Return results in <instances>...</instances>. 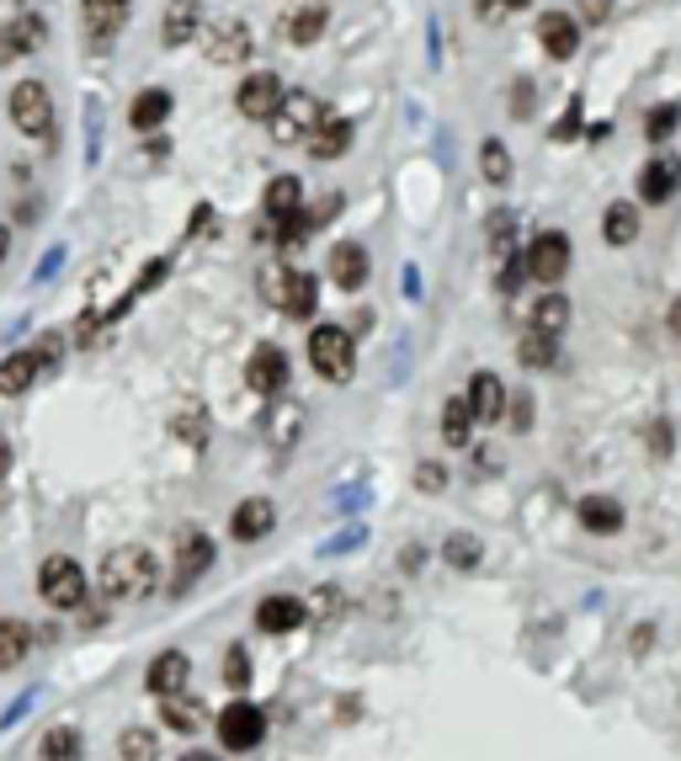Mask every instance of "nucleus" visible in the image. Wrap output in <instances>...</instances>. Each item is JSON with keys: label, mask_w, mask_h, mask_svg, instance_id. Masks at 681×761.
Segmentation results:
<instances>
[{"label": "nucleus", "mask_w": 681, "mask_h": 761, "mask_svg": "<svg viewBox=\"0 0 681 761\" xmlns=\"http://www.w3.org/2000/svg\"><path fill=\"white\" fill-rule=\"evenodd\" d=\"M96 586L113 597V602H145L149 591L160 586V559L139 544H123L113 548L107 559H102V570H96Z\"/></svg>", "instance_id": "nucleus-1"}, {"label": "nucleus", "mask_w": 681, "mask_h": 761, "mask_svg": "<svg viewBox=\"0 0 681 761\" xmlns=\"http://www.w3.org/2000/svg\"><path fill=\"white\" fill-rule=\"evenodd\" d=\"M309 367L330 378V384H347L357 373V346H352V331L341 325H315L309 331Z\"/></svg>", "instance_id": "nucleus-2"}, {"label": "nucleus", "mask_w": 681, "mask_h": 761, "mask_svg": "<svg viewBox=\"0 0 681 761\" xmlns=\"http://www.w3.org/2000/svg\"><path fill=\"white\" fill-rule=\"evenodd\" d=\"M38 591H43V602L60 612H75L86 602V570L70 559V554H49L43 559V570H38Z\"/></svg>", "instance_id": "nucleus-3"}, {"label": "nucleus", "mask_w": 681, "mask_h": 761, "mask_svg": "<svg viewBox=\"0 0 681 761\" xmlns=\"http://www.w3.org/2000/svg\"><path fill=\"white\" fill-rule=\"evenodd\" d=\"M11 122H17V133H28V139H49L54 133V96L43 81H22V86H11Z\"/></svg>", "instance_id": "nucleus-4"}, {"label": "nucleus", "mask_w": 681, "mask_h": 761, "mask_svg": "<svg viewBox=\"0 0 681 761\" xmlns=\"http://www.w3.org/2000/svg\"><path fill=\"white\" fill-rule=\"evenodd\" d=\"M267 122L283 144H304V139L326 122V107H320L309 92H283V101H277V112H272Z\"/></svg>", "instance_id": "nucleus-5"}, {"label": "nucleus", "mask_w": 681, "mask_h": 761, "mask_svg": "<svg viewBox=\"0 0 681 761\" xmlns=\"http://www.w3.org/2000/svg\"><path fill=\"white\" fill-rule=\"evenodd\" d=\"M267 740V714L256 708V703L235 698L224 714H219V746L224 751H256Z\"/></svg>", "instance_id": "nucleus-6"}, {"label": "nucleus", "mask_w": 681, "mask_h": 761, "mask_svg": "<svg viewBox=\"0 0 681 761\" xmlns=\"http://www.w3.org/2000/svg\"><path fill=\"white\" fill-rule=\"evenodd\" d=\"M267 288L272 299H277V309L283 314H294V320H315V304H320V282L309 272H277L272 267L267 272Z\"/></svg>", "instance_id": "nucleus-7"}, {"label": "nucleus", "mask_w": 681, "mask_h": 761, "mask_svg": "<svg viewBox=\"0 0 681 761\" xmlns=\"http://www.w3.org/2000/svg\"><path fill=\"white\" fill-rule=\"evenodd\" d=\"M522 267L533 282H560L570 272V240H564L560 229H543L533 245H528V256H522Z\"/></svg>", "instance_id": "nucleus-8"}, {"label": "nucleus", "mask_w": 681, "mask_h": 761, "mask_svg": "<svg viewBox=\"0 0 681 761\" xmlns=\"http://www.w3.org/2000/svg\"><path fill=\"white\" fill-rule=\"evenodd\" d=\"M277 101H283V81H277L272 69L245 75V81H240V92H235L240 118H251V122H267L272 112H277Z\"/></svg>", "instance_id": "nucleus-9"}, {"label": "nucleus", "mask_w": 681, "mask_h": 761, "mask_svg": "<svg viewBox=\"0 0 681 761\" xmlns=\"http://www.w3.org/2000/svg\"><path fill=\"white\" fill-rule=\"evenodd\" d=\"M245 384L267 399L283 395V389H288V352H283V346H256L251 363H245Z\"/></svg>", "instance_id": "nucleus-10"}, {"label": "nucleus", "mask_w": 681, "mask_h": 761, "mask_svg": "<svg viewBox=\"0 0 681 761\" xmlns=\"http://www.w3.org/2000/svg\"><path fill=\"white\" fill-rule=\"evenodd\" d=\"M203 49H208V60H213V64L251 60V28H245L240 17H224V22H213V28H208Z\"/></svg>", "instance_id": "nucleus-11"}, {"label": "nucleus", "mask_w": 681, "mask_h": 761, "mask_svg": "<svg viewBox=\"0 0 681 761\" xmlns=\"http://www.w3.org/2000/svg\"><path fill=\"white\" fill-rule=\"evenodd\" d=\"M128 11H134V0H81V17H86V32L91 43L102 49V43H113L128 22Z\"/></svg>", "instance_id": "nucleus-12"}, {"label": "nucleus", "mask_w": 681, "mask_h": 761, "mask_svg": "<svg viewBox=\"0 0 681 761\" xmlns=\"http://www.w3.org/2000/svg\"><path fill=\"white\" fill-rule=\"evenodd\" d=\"M43 37H49V28H43V17H38V11L17 17V22H6V28H0V64L22 60V54H38V49H43Z\"/></svg>", "instance_id": "nucleus-13"}, {"label": "nucleus", "mask_w": 681, "mask_h": 761, "mask_svg": "<svg viewBox=\"0 0 681 761\" xmlns=\"http://www.w3.org/2000/svg\"><path fill=\"white\" fill-rule=\"evenodd\" d=\"M272 527H277V506H272L267 495H251V501H240L235 512H230V533H235L240 544H256V538H267Z\"/></svg>", "instance_id": "nucleus-14"}, {"label": "nucleus", "mask_w": 681, "mask_h": 761, "mask_svg": "<svg viewBox=\"0 0 681 761\" xmlns=\"http://www.w3.org/2000/svg\"><path fill=\"white\" fill-rule=\"evenodd\" d=\"M681 192V160L677 154H655L650 165L639 171V197L645 203H671Z\"/></svg>", "instance_id": "nucleus-15"}, {"label": "nucleus", "mask_w": 681, "mask_h": 761, "mask_svg": "<svg viewBox=\"0 0 681 761\" xmlns=\"http://www.w3.org/2000/svg\"><path fill=\"white\" fill-rule=\"evenodd\" d=\"M368 267H373V261H368V250H362L357 240H341L336 250H330V261H326L330 282H336L341 293H357V288L368 282Z\"/></svg>", "instance_id": "nucleus-16"}, {"label": "nucleus", "mask_w": 681, "mask_h": 761, "mask_svg": "<svg viewBox=\"0 0 681 761\" xmlns=\"http://www.w3.org/2000/svg\"><path fill=\"white\" fill-rule=\"evenodd\" d=\"M198 32H203V0H171V6H166V22H160L166 49L198 43Z\"/></svg>", "instance_id": "nucleus-17"}, {"label": "nucleus", "mask_w": 681, "mask_h": 761, "mask_svg": "<svg viewBox=\"0 0 681 761\" xmlns=\"http://www.w3.org/2000/svg\"><path fill=\"white\" fill-rule=\"evenodd\" d=\"M538 43L549 49V60H570L581 49V22L564 17V11H543L538 17Z\"/></svg>", "instance_id": "nucleus-18"}, {"label": "nucleus", "mask_w": 681, "mask_h": 761, "mask_svg": "<svg viewBox=\"0 0 681 761\" xmlns=\"http://www.w3.org/2000/svg\"><path fill=\"white\" fill-rule=\"evenodd\" d=\"M330 28V6L326 0H309V6H298L294 17L283 22V37L294 43V49H309V43H320Z\"/></svg>", "instance_id": "nucleus-19"}, {"label": "nucleus", "mask_w": 681, "mask_h": 761, "mask_svg": "<svg viewBox=\"0 0 681 761\" xmlns=\"http://www.w3.org/2000/svg\"><path fill=\"white\" fill-rule=\"evenodd\" d=\"M208 565H213V544H208L203 533H187L181 538V548H177V580H171V591H192V580L203 576Z\"/></svg>", "instance_id": "nucleus-20"}, {"label": "nucleus", "mask_w": 681, "mask_h": 761, "mask_svg": "<svg viewBox=\"0 0 681 761\" xmlns=\"http://www.w3.org/2000/svg\"><path fill=\"white\" fill-rule=\"evenodd\" d=\"M575 517H581V527H586V533L613 538V533H623L628 512H623V501H613V495H586V501L575 506Z\"/></svg>", "instance_id": "nucleus-21"}, {"label": "nucleus", "mask_w": 681, "mask_h": 761, "mask_svg": "<svg viewBox=\"0 0 681 761\" xmlns=\"http://www.w3.org/2000/svg\"><path fill=\"white\" fill-rule=\"evenodd\" d=\"M160 719H166V730H177V735H192V730H203L208 725V708L198 693H171V698H160Z\"/></svg>", "instance_id": "nucleus-22"}, {"label": "nucleus", "mask_w": 681, "mask_h": 761, "mask_svg": "<svg viewBox=\"0 0 681 761\" xmlns=\"http://www.w3.org/2000/svg\"><path fill=\"white\" fill-rule=\"evenodd\" d=\"M352 139H357L352 118H326L315 133H309V139H304V150L315 154V160H336V154L352 150Z\"/></svg>", "instance_id": "nucleus-23"}, {"label": "nucleus", "mask_w": 681, "mask_h": 761, "mask_svg": "<svg viewBox=\"0 0 681 761\" xmlns=\"http://www.w3.org/2000/svg\"><path fill=\"white\" fill-rule=\"evenodd\" d=\"M469 410H475V421H490V427L506 416V384L496 373H475L469 378Z\"/></svg>", "instance_id": "nucleus-24"}, {"label": "nucleus", "mask_w": 681, "mask_h": 761, "mask_svg": "<svg viewBox=\"0 0 681 761\" xmlns=\"http://www.w3.org/2000/svg\"><path fill=\"white\" fill-rule=\"evenodd\" d=\"M187 676H192V666H187V655H181V650H166V655H155V661H149V693H155V698H171V693H181V687H187Z\"/></svg>", "instance_id": "nucleus-25"}, {"label": "nucleus", "mask_w": 681, "mask_h": 761, "mask_svg": "<svg viewBox=\"0 0 681 761\" xmlns=\"http://www.w3.org/2000/svg\"><path fill=\"white\" fill-rule=\"evenodd\" d=\"M304 602H298V597H267V602H262V608H256V629H262V634H294L298 623H304Z\"/></svg>", "instance_id": "nucleus-26"}, {"label": "nucleus", "mask_w": 681, "mask_h": 761, "mask_svg": "<svg viewBox=\"0 0 681 761\" xmlns=\"http://www.w3.org/2000/svg\"><path fill=\"white\" fill-rule=\"evenodd\" d=\"M38 373H43L38 352H11V357L0 363V395H6V399L28 395L32 384H38Z\"/></svg>", "instance_id": "nucleus-27"}, {"label": "nucleus", "mask_w": 681, "mask_h": 761, "mask_svg": "<svg viewBox=\"0 0 681 761\" xmlns=\"http://www.w3.org/2000/svg\"><path fill=\"white\" fill-rule=\"evenodd\" d=\"M166 118H171V92H160V86L139 92L134 96V107H128V122H134L139 133H155Z\"/></svg>", "instance_id": "nucleus-28"}, {"label": "nucleus", "mask_w": 681, "mask_h": 761, "mask_svg": "<svg viewBox=\"0 0 681 761\" xmlns=\"http://www.w3.org/2000/svg\"><path fill=\"white\" fill-rule=\"evenodd\" d=\"M32 650V629L22 618H0V671H17Z\"/></svg>", "instance_id": "nucleus-29"}, {"label": "nucleus", "mask_w": 681, "mask_h": 761, "mask_svg": "<svg viewBox=\"0 0 681 761\" xmlns=\"http://www.w3.org/2000/svg\"><path fill=\"white\" fill-rule=\"evenodd\" d=\"M298 197H304V186H298V176H272L267 192H262V208H267V218H283L298 214Z\"/></svg>", "instance_id": "nucleus-30"}, {"label": "nucleus", "mask_w": 681, "mask_h": 761, "mask_svg": "<svg viewBox=\"0 0 681 761\" xmlns=\"http://www.w3.org/2000/svg\"><path fill=\"white\" fill-rule=\"evenodd\" d=\"M602 240L607 245H634L639 240V208L634 203H613L602 214Z\"/></svg>", "instance_id": "nucleus-31"}, {"label": "nucleus", "mask_w": 681, "mask_h": 761, "mask_svg": "<svg viewBox=\"0 0 681 761\" xmlns=\"http://www.w3.org/2000/svg\"><path fill=\"white\" fill-rule=\"evenodd\" d=\"M469 437H475V410H469V399H447L443 405V442L469 448Z\"/></svg>", "instance_id": "nucleus-32"}, {"label": "nucleus", "mask_w": 681, "mask_h": 761, "mask_svg": "<svg viewBox=\"0 0 681 761\" xmlns=\"http://www.w3.org/2000/svg\"><path fill=\"white\" fill-rule=\"evenodd\" d=\"M528 320H533V331L560 335L564 325H570V299H564V293H543V299L533 304V314H528Z\"/></svg>", "instance_id": "nucleus-33"}, {"label": "nucleus", "mask_w": 681, "mask_h": 761, "mask_svg": "<svg viewBox=\"0 0 681 761\" xmlns=\"http://www.w3.org/2000/svg\"><path fill=\"white\" fill-rule=\"evenodd\" d=\"M479 176H485V182H511V150H506L501 139H485V144H479Z\"/></svg>", "instance_id": "nucleus-34"}, {"label": "nucleus", "mask_w": 681, "mask_h": 761, "mask_svg": "<svg viewBox=\"0 0 681 761\" xmlns=\"http://www.w3.org/2000/svg\"><path fill=\"white\" fill-rule=\"evenodd\" d=\"M118 751H123V761H155L160 757V740H155V730H145V725H128V730L118 735Z\"/></svg>", "instance_id": "nucleus-35"}, {"label": "nucleus", "mask_w": 681, "mask_h": 761, "mask_svg": "<svg viewBox=\"0 0 681 761\" xmlns=\"http://www.w3.org/2000/svg\"><path fill=\"white\" fill-rule=\"evenodd\" d=\"M517 357H522V367H554V335H543V331H528L522 335V346H517Z\"/></svg>", "instance_id": "nucleus-36"}, {"label": "nucleus", "mask_w": 681, "mask_h": 761, "mask_svg": "<svg viewBox=\"0 0 681 761\" xmlns=\"http://www.w3.org/2000/svg\"><path fill=\"white\" fill-rule=\"evenodd\" d=\"M479 554H485V544H479L475 533H453V538L443 544V559L447 565H458V570H475Z\"/></svg>", "instance_id": "nucleus-37"}, {"label": "nucleus", "mask_w": 681, "mask_h": 761, "mask_svg": "<svg viewBox=\"0 0 681 761\" xmlns=\"http://www.w3.org/2000/svg\"><path fill=\"white\" fill-rule=\"evenodd\" d=\"M43 761H81V730H70V725L49 730V740H43Z\"/></svg>", "instance_id": "nucleus-38"}, {"label": "nucleus", "mask_w": 681, "mask_h": 761, "mask_svg": "<svg viewBox=\"0 0 681 761\" xmlns=\"http://www.w3.org/2000/svg\"><path fill=\"white\" fill-rule=\"evenodd\" d=\"M681 122V107L677 101H660V107H650V118H645V139H655V144H666V133Z\"/></svg>", "instance_id": "nucleus-39"}, {"label": "nucleus", "mask_w": 681, "mask_h": 761, "mask_svg": "<svg viewBox=\"0 0 681 761\" xmlns=\"http://www.w3.org/2000/svg\"><path fill=\"white\" fill-rule=\"evenodd\" d=\"M224 682H230L235 693H240V687H245V682H251V655H245L240 644H235V650H230V655H224Z\"/></svg>", "instance_id": "nucleus-40"}, {"label": "nucleus", "mask_w": 681, "mask_h": 761, "mask_svg": "<svg viewBox=\"0 0 681 761\" xmlns=\"http://www.w3.org/2000/svg\"><path fill=\"white\" fill-rule=\"evenodd\" d=\"M522 277H528L522 256H506V261H501V293H517V288H522Z\"/></svg>", "instance_id": "nucleus-41"}, {"label": "nucleus", "mask_w": 681, "mask_h": 761, "mask_svg": "<svg viewBox=\"0 0 681 761\" xmlns=\"http://www.w3.org/2000/svg\"><path fill=\"white\" fill-rule=\"evenodd\" d=\"M415 485L426 490V495H437V490H443V485H447L443 463H421V469H415Z\"/></svg>", "instance_id": "nucleus-42"}, {"label": "nucleus", "mask_w": 681, "mask_h": 761, "mask_svg": "<svg viewBox=\"0 0 681 761\" xmlns=\"http://www.w3.org/2000/svg\"><path fill=\"white\" fill-rule=\"evenodd\" d=\"M575 122H581V101H570V112L554 122V139H575Z\"/></svg>", "instance_id": "nucleus-43"}, {"label": "nucleus", "mask_w": 681, "mask_h": 761, "mask_svg": "<svg viewBox=\"0 0 681 761\" xmlns=\"http://www.w3.org/2000/svg\"><path fill=\"white\" fill-rule=\"evenodd\" d=\"M528 421H533V405H528V399H517V410H511V427L528 431Z\"/></svg>", "instance_id": "nucleus-44"}, {"label": "nucleus", "mask_w": 681, "mask_h": 761, "mask_svg": "<svg viewBox=\"0 0 681 761\" xmlns=\"http://www.w3.org/2000/svg\"><path fill=\"white\" fill-rule=\"evenodd\" d=\"M655 437H650V448L655 453H671V427H650Z\"/></svg>", "instance_id": "nucleus-45"}, {"label": "nucleus", "mask_w": 681, "mask_h": 761, "mask_svg": "<svg viewBox=\"0 0 681 761\" xmlns=\"http://www.w3.org/2000/svg\"><path fill=\"white\" fill-rule=\"evenodd\" d=\"M421 559H426V548H405V554H400V565H405V570H421Z\"/></svg>", "instance_id": "nucleus-46"}, {"label": "nucleus", "mask_w": 681, "mask_h": 761, "mask_svg": "<svg viewBox=\"0 0 681 761\" xmlns=\"http://www.w3.org/2000/svg\"><path fill=\"white\" fill-rule=\"evenodd\" d=\"M666 325H671V331L681 335V299H677V304H671V309H666Z\"/></svg>", "instance_id": "nucleus-47"}, {"label": "nucleus", "mask_w": 681, "mask_h": 761, "mask_svg": "<svg viewBox=\"0 0 681 761\" xmlns=\"http://www.w3.org/2000/svg\"><path fill=\"white\" fill-rule=\"evenodd\" d=\"M181 761H219V757H213V751H187Z\"/></svg>", "instance_id": "nucleus-48"}, {"label": "nucleus", "mask_w": 681, "mask_h": 761, "mask_svg": "<svg viewBox=\"0 0 681 761\" xmlns=\"http://www.w3.org/2000/svg\"><path fill=\"white\" fill-rule=\"evenodd\" d=\"M6 250H11V235H6V224H0V261H6Z\"/></svg>", "instance_id": "nucleus-49"}, {"label": "nucleus", "mask_w": 681, "mask_h": 761, "mask_svg": "<svg viewBox=\"0 0 681 761\" xmlns=\"http://www.w3.org/2000/svg\"><path fill=\"white\" fill-rule=\"evenodd\" d=\"M506 6H528V0H501V11H506Z\"/></svg>", "instance_id": "nucleus-50"}, {"label": "nucleus", "mask_w": 681, "mask_h": 761, "mask_svg": "<svg viewBox=\"0 0 681 761\" xmlns=\"http://www.w3.org/2000/svg\"><path fill=\"white\" fill-rule=\"evenodd\" d=\"M0 501H6V490H0Z\"/></svg>", "instance_id": "nucleus-51"}]
</instances>
